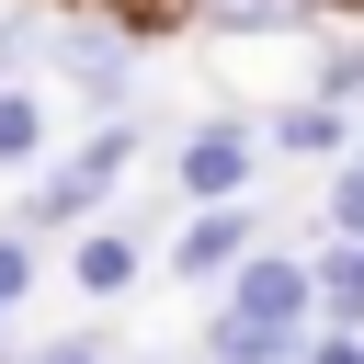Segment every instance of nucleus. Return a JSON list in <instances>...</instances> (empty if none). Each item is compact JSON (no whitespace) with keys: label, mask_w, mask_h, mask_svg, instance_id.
Wrapping results in <instances>:
<instances>
[{"label":"nucleus","mask_w":364,"mask_h":364,"mask_svg":"<svg viewBox=\"0 0 364 364\" xmlns=\"http://www.w3.org/2000/svg\"><path fill=\"white\" fill-rule=\"evenodd\" d=\"M318 284H330V307H341V318H364V262H353V250H341V262H330Z\"/></svg>","instance_id":"7"},{"label":"nucleus","mask_w":364,"mask_h":364,"mask_svg":"<svg viewBox=\"0 0 364 364\" xmlns=\"http://www.w3.org/2000/svg\"><path fill=\"white\" fill-rule=\"evenodd\" d=\"M353 262H364V250H353Z\"/></svg>","instance_id":"16"},{"label":"nucleus","mask_w":364,"mask_h":364,"mask_svg":"<svg viewBox=\"0 0 364 364\" xmlns=\"http://www.w3.org/2000/svg\"><path fill=\"white\" fill-rule=\"evenodd\" d=\"M114 171H125V125H102V136H91V148H80V171H68V182H46V193H34V216H80V205H91V193H102V182H114Z\"/></svg>","instance_id":"2"},{"label":"nucleus","mask_w":364,"mask_h":364,"mask_svg":"<svg viewBox=\"0 0 364 364\" xmlns=\"http://www.w3.org/2000/svg\"><path fill=\"white\" fill-rule=\"evenodd\" d=\"M307 364H364V341H318V353H307Z\"/></svg>","instance_id":"13"},{"label":"nucleus","mask_w":364,"mask_h":364,"mask_svg":"<svg viewBox=\"0 0 364 364\" xmlns=\"http://www.w3.org/2000/svg\"><path fill=\"white\" fill-rule=\"evenodd\" d=\"M148 11H171V0H148Z\"/></svg>","instance_id":"15"},{"label":"nucleus","mask_w":364,"mask_h":364,"mask_svg":"<svg viewBox=\"0 0 364 364\" xmlns=\"http://www.w3.org/2000/svg\"><path fill=\"white\" fill-rule=\"evenodd\" d=\"M216 364H284L296 353V330H262V318H216V341H205Z\"/></svg>","instance_id":"4"},{"label":"nucleus","mask_w":364,"mask_h":364,"mask_svg":"<svg viewBox=\"0 0 364 364\" xmlns=\"http://www.w3.org/2000/svg\"><path fill=\"white\" fill-rule=\"evenodd\" d=\"M182 182H193V193H205V205H228V193H239V182H250V148H239V136H228V125H216V136H193V148H182Z\"/></svg>","instance_id":"3"},{"label":"nucleus","mask_w":364,"mask_h":364,"mask_svg":"<svg viewBox=\"0 0 364 364\" xmlns=\"http://www.w3.org/2000/svg\"><path fill=\"white\" fill-rule=\"evenodd\" d=\"M68 273H80V296H114V284L136 273V239H80V262H68Z\"/></svg>","instance_id":"5"},{"label":"nucleus","mask_w":364,"mask_h":364,"mask_svg":"<svg viewBox=\"0 0 364 364\" xmlns=\"http://www.w3.org/2000/svg\"><path fill=\"white\" fill-rule=\"evenodd\" d=\"M341 228H353V239H364V159H353V171H341Z\"/></svg>","instance_id":"11"},{"label":"nucleus","mask_w":364,"mask_h":364,"mask_svg":"<svg viewBox=\"0 0 364 364\" xmlns=\"http://www.w3.org/2000/svg\"><path fill=\"white\" fill-rule=\"evenodd\" d=\"M318 91H330V102H353V91H364V46H341V57L318 68Z\"/></svg>","instance_id":"9"},{"label":"nucleus","mask_w":364,"mask_h":364,"mask_svg":"<svg viewBox=\"0 0 364 364\" xmlns=\"http://www.w3.org/2000/svg\"><path fill=\"white\" fill-rule=\"evenodd\" d=\"M296 307H307V262H250V273H239V307H228V318L296 330Z\"/></svg>","instance_id":"1"},{"label":"nucleus","mask_w":364,"mask_h":364,"mask_svg":"<svg viewBox=\"0 0 364 364\" xmlns=\"http://www.w3.org/2000/svg\"><path fill=\"white\" fill-rule=\"evenodd\" d=\"M46 364H102V353L91 341H46Z\"/></svg>","instance_id":"12"},{"label":"nucleus","mask_w":364,"mask_h":364,"mask_svg":"<svg viewBox=\"0 0 364 364\" xmlns=\"http://www.w3.org/2000/svg\"><path fill=\"white\" fill-rule=\"evenodd\" d=\"M284 11H364V0H284Z\"/></svg>","instance_id":"14"},{"label":"nucleus","mask_w":364,"mask_h":364,"mask_svg":"<svg viewBox=\"0 0 364 364\" xmlns=\"http://www.w3.org/2000/svg\"><path fill=\"white\" fill-rule=\"evenodd\" d=\"M23 273H34V262H23V239H0V307L23 296Z\"/></svg>","instance_id":"10"},{"label":"nucleus","mask_w":364,"mask_h":364,"mask_svg":"<svg viewBox=\"0 0 364 364\" xmlns=\"http://www.w3.org/2000/svg\"><path fill=\"white\" fill-rule=\"evenodd\" d=\"M228 250H239V216H228V205H216V216H193V228H182V273H216V262H228Z\"/></svg>","instance_id":"6"},{"label":"nucleus","mask_w":364,"mask_h":364,"mask_svg":"<svg viewBox=\"0 0 364 364\" xmlns=\"http://www.w3.org/2000/svg\"><path fill=\"white\" fill-rule=\"evenodd\" d=\"M23 148H34V102H23V91H0V159H23Z\"/></svg>","instance_id":"8"}]
</instances>
